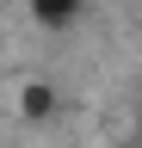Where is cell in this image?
<instances>
[{
    "instance_id": "6da1fadb",
    "label": "cell",
    "mask_w": 142,
    "mask_h": 148,
    "mask_svg": "<svg viewBox=\"0 0 142 148\" xmlns=\"http://www.w3.org/2000/svg\"><path fill=\"white\" fill-rule=\"evenodd\" d=\"M12 111H19V123L43 130V123H56V117H62V92L49 86V80H19V92H12Z\"/></svg>"
},
{
    "instance_id": "7a4b0ae2",
    "label": "cell",
    "mask_w": 142,
    "mask_h": 148,
    "mask_svg": "<svg viewBox=\"0 0 142 148\" xmlns=\"http://www.w3.org/2000/svg\"><path fill=\"white\" fill-rule=\"evenodd\" d=\"M80 12H86V0H31V25H43V31H74L80 25Z\"/></svg>"
},
{
    "instance_id": "3957f363",
    "label": "cell",
    "mask_w": 142,
    "mask_h": 148,
    "mask_svg": "<svg viewBox=\"0 0 142 148\" xmlns=\"http://www.w3.org/2000/svg\"><path fill=\"white\" fill-rule=\"evenodd\" d=\"M123 148H136V142H123Z\"/></svg>"
}]
</instances>
